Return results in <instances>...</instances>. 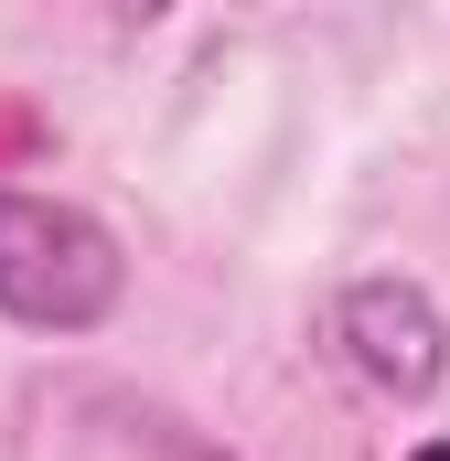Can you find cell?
Wrapping results in <instances>:
<instances>
[{"label": "cell", "mask_w": 450, "mask_h": 461, "mask_svg": "<svg viewBox=\"0 0 450 461\" xmlns=\"http://www.w3.org/2000/svg\"><path fill=\"white\" fill-rule=\"evenodd\" d=\"M97 11H108V22H161L172 0H97Z\"/></svg>", "instance_id": "obj_3"}, {"label": "cell", "mask_w": 450, "mask_h": 461, "mask_svg": "<svg viewBox=\"0 0 450 461\" xmlns=\"http://www.w3.org/2000/svg\"><path fill=\"white\" fill-rule=\"evenodd\" d=\"M129 301V258L86 204L0 183V312L32 333H97Z\"/></svg>", "instance_id": "obj_1"}, {"label": "cell", "mask_w": 450, "mask_h": 461, "mask_svg": "<svg viewBox=\"0 0 450 461\" xmlns=\"http://www.w3.org/2000/svg\"><path fill=\"white\" fill-rule=\"evenodd\" d=\"M333 333L343 354H354V375L375 386V397H440V375H450V322H440V301L418 290V279H354L343 290V312H333Z\"/></svg>", "instance_id": "obj_2"}, {"label": "cell", "mask_w": 450, "mask_h": 461, "mask_svg": "<svg viewBox=\"0 0 450 461\" xmlns=\"http://www.w3.org/2000/svg\"><path fill=\"white\" fill-rule=\"evenodd\" d=\"M408 461H450V440H418V451H408Z\"/></svg>", "instance_id": "obj_4"}]
</instances>
